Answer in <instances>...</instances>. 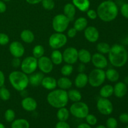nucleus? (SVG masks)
Instances as JSON below:
<instances>
[{"label": "nucleus", "mask_w": 128, "mask_h": 128, "mask_svg": "<svg viewBox=\"0 0 128 128\" xmlns=\"http://www.w3.org/2000/svg\"><path fill=\"white\" fill-rule=\"evenodd\" d=\"M114 94V87L111 84H105L100 90V95L101 98H109Z\"/></svg>", "instance_id": "c85d7f7f"}, {"label": "nucleus", "mask_w": 128, "mask_h": 128, "mask_svg": "<svg viewBox=\"0 0 128 128\" xmlns=\"http://www.w3.org/2000/svg\"><path fill=\"white\" fill-rule=\"evenodd\" d=\"M119 120L123 124L128 123V113L127 112H123L121 113L119 116Z\"/></svg>", "instance_id": "a18cd8bd"}, {"label": "nucleus", "mask_w": 128, "mask_h": 128, "mask_svg": "<svg viewBox=\"0 0 128 128\" xmlns=\"http://www.w3.org/2000/svg\"><path fill=\"white\" fill-rule=\"evenodd\" d=\"M85 70H86V66L85 64L80 63L78 66V71L79 72H84Z\"/></svg>", "instance_id": "3c124183"}, {"label": "nucleus", "mask_w": 128, "mask_h": 128, "mask_svg": "<svg viewBox=\"0 0 128 128\" xmlns=\"http://www.w3.org/2000/svg\"><path fill=\"white\" fill-rule=\"evenodd\" d=\"M113 94L118 98L124 97L128 92V86L122 81H119L115 84Z\"/></svg>", "instance_id": "f3484780"}, {"label": "nucleus", "mask_w": 128, "mask_h": 128, "mask_svg": "<svg viewBox=\"0 0 128 128\" xmlns=\"http://www.w3.org/2000/svg\"><path fill=\"white\" fill-rule=\"evenodd\" d=\"M54 64L50 58L43 56L38 59V68L43 74H49L53 70Z\"/></svg>", "instance_id": "f8f14e48"}, {"label": "nucleus", "mask_w": 128, "mask_h": 128, "mask_svg": "<svg viewBox=\"0 0 128 128\" xmlns=\"http://www.w3.org/2000/svg\"><path fill=\"white\" fill-rule=\"evenodd\" d=\"M50 59L54 65H60L63 62L62 52H61L59 50H53L51 54Z\"/></svg>", "instance_id": "cd10ccee"}, {"label": "nucleus", "mask_w": 128, "mask_h": 128, "mask_svg": "<svg viewBox=\"0 0 128 128\" xmlns=\"http://www.w3.org/2000/svg\"><path fill=\"white\" fill-rule=\"evenodd\" d=\"M126 128H128V126H126Z\"/></svg>", "instance_id": "bf43d9fd"}, {"label": "nucleus", "mask_w": 128, "mask_h": 128, "mask_svg": "<svg viewBox=\"0 0 128 128\" xmlns=\"http://www.w3.org/2000/svg\"><path fill=\"white\" fill-rule=\"evenodd\" d=\"M84 119L86 120V123L88 124L91 126H95L98 122V119L96 116L92 114L89 113Z\"/></svg>", "instance_id": "ea45409f"}, {"label": "nucleus", "mask_w": 128, "mask_h": 128, "mask_svg": "<svg viewBox=\"0 0 128 128\" xmlns=\"http://www.w3.org/2000/svg\"><path fill=\"white\" fill-rule=\"evenodd\" d=\"M108 61L115 68H122L128 61V52L126 48L121 44H115L111 46L108 52Z\"/></svg>", "instance_id": "f03ea898"}, {"label": "nucleus", "mask_w": 128, "mask_h": 128, "mask_svg": "<svg viewBox=\"0 0 128 128\" xmlns=\"http://www.w3.org/2000/svg\"><path fill=\"white\" fill-rule=\"evenodd\" d=\"M64 14L70 20V21H73L76 13V8L72 2L66 4L63 8Z\"/></svg>", "instance_id": "412c9836"}, {"label": "nucleus", "mask_w": 128, "mask_h": 128, "mask_svg": "<svg viewBox=\"0 0 128 128\" xmlns=\"http://www.w3.org/2000/svg\"><path fill=\"white\" fill-rule=\"evenodd\" d=\"M11 98V92L6 88H0V99L4 101H8Z\"/></svg>", "instance_id": "e433bc0d"}, {"label": "nucleus", "mask_w": 128, "mask_h": 128, "mask_svg": "<svg viewBox=\"0 0 128 128\" xmlns=\"http://www.w3.org/2000/svg\"><path fill=\"white\" fill-rule=\"evenodd\" d=\"M106 80L105 71L101 69H94L88 75V84L93 88L102 86Z\"/></svg>", "instance_id": "39448f33"}, {"label": "nucleus", "mask_w": 128, "mask_h": 128, "mask_svg": "<svg viewBox=\"0 0 128 128\" xmlns=\"http://www.w3.org/2000/svg\"><path fill=\"white\" fill-rule=\"evenodd\" d=\"M88 84V75L84 72H79L74 80V85L77 88L82 89Z\"/></svg>", "instance_id": "6ab92c4d"}, {"label": "nucleus", "mask_w": 128, "mask_h": 128, "mask_svg": "<svg viewBox=\"0 0 128 128\" xmlns=\"http://www.w3.org/2000/svg\"><path fill=\"white\" fill-rule=\"evenodd\" d=\"M124 83L128 86V76H126V77L124 78Z\"/></svg>", "instance_id": "5fc2aeb1"}, {"label": "nucleus", "mask_w": 128, "mask_h": 128, "mask_svg": "<svg viewBox=\"0 0 128 128\" xmlns=\"http://www.w3.org/2000/svg\"><path fill=\"white\" fill-rule=\"evenodd\" d=\"M44 48L41 44L36 45L32 50V56L34 58H36V59H39L41 57H42V56H44Z\"/></svg>", "instance_id": "72a5a7b5"}, {"label": "nucleus", "mask_w": 128, "mask_h": 128, "mask_svg": "<svg viewBox=\"0 0 128 128\" xmlns=\"http://www.w3.org/2000/svg\"><path fill=\"white\" fill-rule=\"evenodd\" d=\"M72 86V82L69 78L62 76L57 80V87L61 90L67 91L71 89Z\"/></svg>", "instance_id": "4be33fe9"}, {"label": "nucleus", "mask_w": 128, "mask_h": 128, "mask_svg": "<svg viewBox=\"0 0 128 128\" xmlns=\"http://www.w3.org/2000/svg\"><path fill=\"white\" fill-rule=\"evenodd\" d=\"M62 56L66 64L73 65L78 61V50L74 47H68L64 50Z\"/></svg>", "instance_id": "9b49d317"}, {"label": "nucleus", "mask_w": 128, "mask_h": 128, "mask_svg": "<svg viewBox=\"0 0 128 128\" xmlns=\"http://www.w3.org/2000/svg\"><path fill=\"white\" fill-rule=\"evenodd\" d=\"M110 49H111V46L106 42H100L96 45V50L98 52H100L104 55L108 54Z\"/></svg>", "instance_id": "473e14b6"}, {"label": "nucleus", "mask_w": 128, "mask_h": 128, "mask_svg": "<svg viewBox=\"0 0 128 128\" xmlns=\"http://www.w3.org/2000/svg\"><path fill=\"white\" fill-rule=\"evenodd\" d=\"M118 126V122L115 118L110 117L106 120V128H117Z\"/></svg>", "instance_id": "58836bf2"}, {"label": "nucleus", "mask_w": 128, "mask_h": 128, "mask_svg": "<svg viewBox=\"0 0 128 128\" xmlns=\"http://www.w3.org/2000/svg\"><path fill=\"white\" fill-rule=\"evenodd\" d=\"M55 128H71V126L66 121H58L55 126Z\"/></svg>", "instance_id": "de8ad7c7"}, {"label": "nucleus", "mask_w": 128, "mask_h": 128, "mask_svg": "<svg viewBox=\"0 0 128 128\" xmlns=\"http://www.w3.org/2000/svg\"><path fill=\"white\" fill-rule=\"evenodd\" d=\"M86 15L88 18L91 20H94L98 18V13L96 10H92V9H89L86 11Z\"/></svg>", "instance_id": "37998d69"}, {"label": "nucleus", "mask_w": 128, "mask_h": 128, "mask_svg": "<svg viewBox=\"0 0 128 128\" xmlns=\"http://www.w3.org/2000/svg\"><path fill=\"white\" fill-rule=\"evenodd\" d=\"M41 4L44 10L51 11L55 7V2L54 0H42Z\"/></svg>", "instance_id": "4c0bfd02"}, {"label": "nucleus", "mask_w": 128, "mask_h": 128, "mask_svg": "<svg viewBox=\"0 0 128 128\" xmlns=\"http://www.w3.org/2000/svg\"><path fill=\"white\" fill-rule=\"evenodd\" d=\"M106 79L111 82H116L120 78V73L114 68H109L105 71Z\"/></svg>", "instance_id": "a878e982"}, {"label": "nucleus", "mask_w": 128, "mask_h": 128, "mask_svg": "<svg viewBox=\"0 0 128 128\" xmlns=\"http://www.w3.org/2000/svg\"><path fill=\"white\" fill-rule=\"evenodd\" d=\"M88 21L84 17H79L76 19L74 22L73 27L77 30V31H82L87 28Z\"/></svg>", "instance_id": "bb28decb"}, {"label": "nucleus", "mask_w": 128, "mask_h": 128, "mask_svg": "<svg viewBox=\"0 0 128 128\" xmlns=\"http://www.w3.org/2000/svg\"><path fill=\"white\" fill-rule=\"evenodd\" d=\"M0 128H6V127H5V126L3 124L0 122Z\"/></svg>", "instance_id": "4d7b16f0"}, {"label": "nucleus", "mask_w": 128, "mask_h": 128, "mask_svg": "<svg viewBox=\"0 0 128 128\" xmlns=\"http://www.w3.org/2000/svg\"><path fill=\"white\" fill-rule=\"evenodd\" d=\"M9 51L14 58H20L24 54L25 48L21 42L14 41L11 42L9 46Z\"/></svg>", "instance_id": "4468645a"}, {"label": "nucleus", "mask_w": 128, "mask_h": 128, "mask_svg": "<svg viewBox=\"0 0 128 128\" xmlns=\"http://www.w3.org/2000/svg\"><path fill=\"white\" fill-rule=\"evenodd\" d=\"M6 9H7V6L4 1L0 0V13H4L6 11Z\"/></svg>", "instance_id": "8fccbe9b"}, {"label": "nucleus", "mask_w": 128, "mask_h": 128, "mask_svg": "<svg viewBox=\"0 0 128 128\" xmlns=\"http://www.w3.org/2000/svg\"><path fill=\"white\" fill-rule=\"evenodd\" d=\"M67 92L69 100L73 102L81 101L82 100V94L79 90L76 89H70Z\"/></svg>", "instance_id": "7c9ffc66"}, {"label": "nucleus", "mask_w": 128, "mask_h": 128, "mask_svg": "<svg viewBox=\"0 0 128 128\" xmlns=\"http://www.w3.org/2000/svg\"><path fill=\"white\" fill-rule=\"evenodd\" d=\"M91 62L96 68L101 70L106 68L108 66V60L104 55L100 52H96L92 55Z\"/></svg>", "instance_id": "ddd939ff"}, {"label": "nucleus", "mask_w": 128, "mask_h": 128, "mask_svg": "<svg viewBox=\"0 0 128 128\" xmlns=\"http://www.w3.org/2000/svg\"><path fill=\"white\" fill-rule=\"evenodd\" d=\"M70 116V110L66 107L58 109L56 117L59 121H67Z\"/></svg>", "instance_id": "c756f323"}, {"label": "nucleus", "mask_w": 128, "mask_h": 128, "mask_svg": "<svg viewBox=\"0 0 128 128\" xmlns=\"http://www.w3.org/2000/svg\"><path fill=\"white\" fill-rule=\"evenodd\" d=\"M10 42V37L4 32H0V45L6 46Z\"/></svg>", "instance_id": "a19ab883"}, {"label": "nucleus", "mask_w": 128, "mask_h": 128, "mask_svg": "<svg viewBox=\"0 0 128 128\" xmlns=\"http://www.w3.org/2000/svg\"><path fill=\"white\" fill-rule=\"evenodd\" d=\"M70 22V20L64 14H59L52 18V29L56 32H64L68 28Z\"/></svg>", "instance_id": "0eeeda50"}, {"label": "nucleus", "mask_w": 128, "mask_h": 128, "mask_svg": "<svg viewBox=\"0 0 128 128\" xmlns=\"http://www.w3.org/2000/svg\"><path fill=\"white\" fill-rule=\"evenodd\" d=\"M44 74L42 72H34V73L30 74L29 76V83L30 85L34 87L40 86L41 84V82L42 81V79L44 77Z\"/></svg>", "instance_id": "aec40b11"}, {"label": "nucleus", "mask_w": 128, "mask_h": 128, "mask_svg": "<svg viewBox=\"0 0 128 128\" xmlns=\"http://www.w3.org/2000/svg\"><path fill=\"white\" fill-rule=\"evenodd\" d=\"M91 57L92 54L86 49H81L78 51V60L81 63L88 64L91 62Z\"/></svg>", "instance_id": "b1692460"}, {"label": "nucleus", "mask_w": 128, "mask_h": 128, "mask_svg": "<svg viewBox=\"0 0 128 128\" xmlns=\"http://www.w3.org/2000/svg\"><path fill=\"white\" fill-rule=\"evenodd\" d=\"M95 128H106V126H104V125L100 124V125H98V126H96Z\"/></svg>", "instance_id": "6e6d98bb"}, {"label": "nucleus", "mask_w": 128, "mask_h": 128, "mask_svg": "<svg viewBox=\"0 0 128 128\" xmlns=\"http://www.w3.org/2000/svg\"><path fill=\"white\" fill-rule=\"evenodd\" d=\"M98 17L104 22H111L116 19L119 13V8L114 1L105 0L97 8Z\"/></svg>", "instance_id": "f257e3e1"}, {"label": "nucleus", "mask_w": 128, "mask_h": 128, "mask_svg": "<svg viewBox=\"0 0 128 128\" xmlns=\"http://www.w3.org/2000/svg\"><path fill=\"white\" fill-rule=\"evenodd\" d=\"M77 32V30H76L74 28H70L68 30L66 36H67V37L69 38H74L75 36H76Z\"/></svg>", "instance_id": "c03bdc74"}, {"label": "nucleus", "mask_w": 128, "mask_h": 128, "mask_svg": "<svg viewBox=\"0 0 128 128\" xmlns=\"http://www.w3.org/2000/svg\"><path fill=\"white\" fill-rule=\"evenodd\" d=\"M9 81L11 86L16 91L21 92L28 88L29 76L21 71H13L9 74Z\"/></svg>", "instance_id": "20e7f679"}, {"label": "nucleus", "mask_w": 128, "mask_h": 128, "mask_svg": "<svg viewBox=\"0 0 128 128\" xmlns=\"http://www.w3.org/2000/svg\"><path fill=\"white\" fill-rule=\"evenodd\" d=\"M21 61L19 58H14L11 61V65L14 68H18L21 66Z\"/></svg>", "instance_id": "49530a36"}, {"label": "nucleus", "mask_w": 128, "mask_h": 128, "mask_svg": "<svg viewBox=\"0 0 128 128\" xmlns=\"http://www.w3.org/2000/svg\"><path fill=\"white\" fill-rule=\"evenodd\" d=\"M96 108L100 113L104 116H109L113 112L114 106L108 98H100L96 102Z\"/></svg>", "instance_id": "9d476101"}, {"label": "nucleus", "mask_w": 128, "mask_h": 128, "mask_svg": "<svg viewBox=\"0 0 128 128\" xmlns=\"http://www.w3.org/2000/svg\"><path fill=\"white\" fill-rule=\"evenodd\" d=\"M84 36L88 41L94 43L98 41L100 38V32L94 26H87V28L84 30Z\"/></svg>", "instance_id": "2eb2a0df"}, {"label": "nucleus", "mask_w": 128, "mask_h": 128, "mask_svg": "<svg viewBox=\"0 0 128 128\" xmlns=\"http://www.w3.org/2000/svg\"><path fill=\"white\" fill-rule=\"evenodd\" d=\"M120 12L124 18L128 20V3L122 4L120 8Z\"/></svg>", "instance_id": "79ce46f5"}, {"label": "nucleus", "mask_w": 128, "mask_h": 128, "mask_svg": "<svg viewBox=\"0 0 128 128\" xmlns=\"http://www.w3.org/2000/svg\"><path fill=\"white\" fill-rule=\"evenodd\" d=\"M69 110L70 114L78 119H84L90 113L88 105L82 101L73 102L71 105Z\"/></svg>", "instance_id": "423d86ee"}, {"label": "nucleus", "mask_w": 128, "mask_h": 128, "mask_svg": "<svg viewBox=\"0 0 128 128\" xmlns=\"http://www.w3.org/2000/svg\"><path fill=\"white\" fill-rule=\"evenodd\" d=\"M26 2L28 4L31 5H34V4H38L41 2L42 0H26Z\"/></svg>", "instance_id": "603ef678"}, {"label": "nucleus", "mask_w": 128, "mask_h": 128, "mask_svg": "<svg viewBox=\"0 0 128 128\" xmlns=\"http://www.w3.org/2000/svg\"><path fill=\"white\" fill-rule=\"evenodd\" d=\"M20 38L25 43L31 44L34 41L35 36L31 30H24L20 34Z\"/></svg>", "instance_id": "393cba45"}, {"label": "nucleus", "mask_w": 128, "mask_h": 128, "mask_svg": "<svg viewBox=\"0 0 128 128\" xmlns=\"http://www.w3.org/2000/svg\"><path fill=\"white\" fill-rule=\"evenodd\" d=\"M11 128H30V124L26 119L20 118L14 120L11 125Z\"/></svg>", "instance_id": "2f4dec72"}, {"label": "nucleus", "mask_w": 128, "mask_h": 128, "mask_svg": "<svg viewBox=\"0 0 128 128\" xmlns=\"http://www.w3.org/2000/svg\"><path fill=\"white\" fill-rule=\"evenodd\" d=\"M21 105L22 109L28 112L34 111L38 107V103L36 100L30 96L24 98L21 101Z\"/></svg>", "instance_id": "dca6fc26"}, {"label": "nucleus", "mask_w": 128, "mask_h": 128, "mask_svg": "<svg viewBox=\"0 0 128 128\" xmlns=\"http://www.w3.org/2000/svg\"><path fill=\"white\" fill-rule=\"evenodd\" d=\"M20 68L21 71L27 75L34 73L38 69V59L33 56L26 57L22 61H21Z\"/></svg>", "instance_id": "1a4fd4ad"}, {"label": "nucleus", "mask_w": 128, "mask_h": 128, "mask_svg": "<svg viewBox=\"0 0 128 128\" xmlns=\"http://www.w3.org/2000/svg\"><path fill=\"white\" fill-rule=\"evenodd\" d=\"M68 37L63 32H56L52 34L49 38V46L52 50H59L66 44Z\"/></svg>", "instance_id": "6e6552de"}, {"label": "nucleus", "mask_w": 128, "mask_h": 128, "mask_svg": "<svg viewBox=\"0 0 128 128\" xmlns=\"http://www.w3.org/2000/svg\"><path fill=\"white\" fill-rule=\"evenodd\" d=\"M47 102L51 107L56 109L66 107L69 102L67 91L55 89L50 91L46 97Z\"/></svg>", "instance_id": "7ed1b4c3"}, {"label": "nucleus", "mask_w": 128, "mask_h": 128, "mask_svg": "<svg viewBox=\"0 0 128 128\" xmlns=\"http://www.w3.org/2000/svg\"><path fill=\"white\" fill-rule=\"evenodd\" d=\"M4 117L6 122H12L15 120V117H16V114H15L14 111L12 110V109H8L4 112Z\"/></svg>", "instance_id": "c9c22d12"}, {"label": "nucleus", "mask_w": 128, "mask_h": 128, "mask_svg": "<svg viewBox=\"0 0 128 128\" xmlns=\"http://www.w3.org/2000/svg\"><path fill=\"white\" fill-rule=\"evenodd\" d=\"M72 3L81 12H86L91 5L90 0H72Z\"/></svg>", "instance_id": "5701e85b"}, {"label": "nucleus", "mask_w": 128, "mask_h": 128, "mask_svg": "<svg viewBox=\"0 0 128 128\" xmlns=\"http://www.w3.org/2000/svg\"><path fill=\"white\" fill-rule=\"evenodd\" d=\"M5 81H6V78H5L4 74V72L0 70V88L4 86Z\"/></svg>", "instance_id": "09e8293b"}, {"label": "nucleus", "mask_w": 128, "mask_h": 128, "mask_svg": "<svg viewBox=\"0 0 128 128\" xmlns=\"http://www.w3.org/2000/svg\"><path fill=\"white\" fill-rule=\"evenodd\" d=\"M3 1H4V2H9V1H11V0H2Z\"/></svg>", "instance_id": "13d9d810"}, {"label": "nucleus", "mask_w": 128, "mask_h": 128, "mask_svg": "<svg viewBox=\"0 0 128 128\" xmlns=\"http://www.w3.org/2000/svg\"><path fill=\"white\" fill-rule=\"evenodd\" d=\"M76 128H92V127L86 122V123L80 124H79L78 126H77Z\"/></svg>", "instance_id": "864d4df0"}, {"label": "nucleus", "mask_w": 128, "mask_h": 128, "mask_svg": "<svg viewBox=\"0 0 128 128\" xmlns=\"http://www.w3.org/2000/svg\"><path fill=\"white\" fill-rule=\"evenodd\" d=\"M73 70L74 69L73 67H72V65L66 64L63 65L62 68H61V73L62 75V76L68 77V76H71L72 74Z\"/></svg>", "instance_id": "f704fd0d"}, {"label": "nucleus", "mask_w": 128, "mask_h": 128, "mask_svg": "<svg viewBox=\"0 0 128 128\" xmlns=\"http://www.w3.org/2000/svg\"><path fill=\"white\" fill-rule=\"evenodd\" d=\"M41 85L46 90L52 91L57 88V80L52 76H44Z\"/></svg>", "instance_id": "a211bd4d"}]
</instances>
